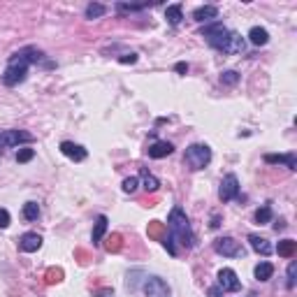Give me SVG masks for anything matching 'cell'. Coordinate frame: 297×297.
<instances>
[{
    "mask_svg": "<svg viewBox=\"0 0 297 297\" xmlns=\"http://www.w3.org/2000/svg\"><path fill=\"white\" fill-rule=\"evenodd\" d=\"M37 61H42V51H37L33 47L17 51L7 63V70L2 74V84L5 86H17V84H21L28 74V65L30 63H37Z\"/></svg>",
    "mask_w": 297,
    "mask_h": 297,
    "instance_id": "6da1fadb",
    "label": "cell"
},
{
    "mask_svg": "<svg viewBox=\"0 0 297 297\" xmlns=\"http://www.w3.org/2000/svg\"><path fill=\"white\" fill-rule=\"evenodd\" d=\"M167 235L172 237V242H179L184 248H191L195 242V235L191 230V223L186 219V214L181 207H174L170 211V219H167Z\"/></svg>",
    "mask_w": 297,
    "mask_h": 297,
    "instance_id": "7a4b0ae2",
    "label": "cell"
},
{
    "mask_svg": "<svg viewBox=\"0 0 297 297\" xmlns=\"http://www.w3.org/2000/svg\"><path fill=\"white\" fill-rule=\"evenodd\" d=\"M230 33H232V30H227L223 24H211V26H207L204 30H202V37L207 40L209 47L227 53V47H230Z\"/></svg>",
    "mask_w": 297,
    "mask_h": 297,
    "instance_id": "3957f363",
    "label": "cell"
},
{
    "mask_svg": "<svg viewBox=\"0 0 297 297\" xmlns=\"http://www.w3.org/2000/svg\"><path fill=\"white\" fill-rule=\"evenodd\" d=\"M184 160L191 170H204L211 160V148L207 144H191V147L186 148Z\"/></svg>",
    "mask_w": 297,
    "mask_h": 297,
    "instance_id": "277c9868",
    "label": "cell"
},
{
    "mask_svg": "<svg viewBox=\"0 0 297 297\" xmlns=\"http://www.w3.org/2000/svg\"><path fill=\"white\" fill-rule=\"evenodd\" d=\"M35 140L30 132L26 130H2L0 132V148H12L19 144H30Z\"/></svg>",
    "mask_w": 297,
    "mask_h": 297,
    "instance_id": "5b68a950",
    "label": "cell"
},
{
    "mask_svg": "<svg viewBox=\"0 0 297 297\" xmlns=\"http://www.w3.org/2000/svg\"><path fill=\"white\" fill-rule=\"evenodd\" d=\"M214 248H216V253L225 255V258H242L244 255V248L232 237H221V239H216L214 242Z\"/></svg>",
    "mask_w": 297,
    "mask_h": 297,
    "instance_id": "8992f818",
    "label": "cell"
},
{
    "mask_svg": "<svg viewBox=\"0 0 297 297\" xmlns=\"http://www.w3.org/2000/svg\"><path fill=\"white\" fill-rule=\"evenodd\" d=\"M144 295L147 297H170V286L160 276H148L144 281Z\"/></svg>",
    "mask_w": 297,
    "mask_h": 297,
    "instance_id": "52a82bcc",
    "label": "cell"
},
{
    "mask_svg": "<svg viewBox=\"0 0 297 297\" xmlns=\"http://www.w3.org/2000/svg\"><path fill=\"white\" fill-rule=\"evenodd\" d=\"M237 195H239V181H237V176H235V174H227L225 179L221 181V191H219L221 202L235 200Z\"/></svg>",
    "mask_w": 297,
    "mask_h": 297,
    "instance_id": "ba28073f",
    "label": "cell"
},
{
    "mask_svg": "<svg viewBox=\"0 0 297 297\" xmlns=\"http://www.w3.org/2000/svg\"><path fill=\"white\" fill-rule=\"evenodd\" d=\"M219 288L221 290H227V293H237V290L242 288V281L237 279L235 270L225 267V270L219 272Z\"/></svg>",
    "mask_w": 297,
    "mask_h": 297,
    "instance_id": "9c48e42d",
    "label": "cell"
},
{
    "mask_svg": "<svg viewBox=\"0 0 297 297\" xmlns=\"http://www.w3.org/2000/svg\"><path fill=\"white\" fill-rule=\"evenodd\" d=\"M40 246H42V237L37 235V232H26V235H21V239H19V248L24 253H35Z\"/></svg>",
    "mask_w": 297,
    "mask_h": 297,
    "instance_id": "30bf717a",
    "label": "cell"
},
{
    "mask_svg": "<svg viewBox=\"0 0 297 297\" xmlns=\"http://www.w3.org/2000/svg\"><path fill=\"white\" fill-rule=\"evenodd\" d=\"M265 163L270 165H286L288 170H297V156L295 153H267L265 156Z\"/></svg>",
    "mask_w": 297,
    "mask_h": 297,
    "instance_id": "8fae6325",
    "label": "cell"
},
{
    "mask_svg": "<svg viewBox=\"0 0 297 297\" xmlns=\"http://www.w3.org/2000/svg\"><path fill=\"white\" fill-rule=\"evenodd\" d=\"M61 151L63 156H68L70 160H77V163H81V160H86V148L79 147V144H74V142H63L61 144Z\"/></svg>",
    "mask_w": 297,
    "mask_h": 297,
    "instance_id": "7c38bea8",
    "label": "cell"
},
{
    "mask_svg": "<svg viewBox=\"0 0 297 297\" xmlns=\"http://www.w3.org/2000/svg\"><path fill=\"white\" fill-rule=\"evenodd\" d=\"M216 17H219V7H216V5H202V7H198L193 12V19L200 21V24L211 21V19H216Z\"/></svg>",
    "mask_w": 297,
    "mask_h": 297,
    "instance_id": "4fadbf2b",
    "label": "cell"
},
{
    "mask_svg": "<svg viewBox=\"0 0 297 297\" xmlns=\"http://www.w3.org/2000/svg\"><path fill=\"white\" fill-rule=\"evenodd\" d=\"M147 151H148V158H167L172 151H174V147H172L170 142H153Z\"/></svg>",
    "mask_w": 297,
    "mask_h": 297,
    "instance_id": "5bb4252c",
    "label": "cell"
},
{
    "mask_svg": "<svg viewBox=\"0 0 297 297\" xmlns=\"http://www.w3.org/2000/svg\"><path fill=\"white\" fill-rule=\"evenodd\" d=\"M248 242H251V248H253L255 253L260 255H270L272 253V244L260 235H248Z\"/></svg>",
    "mask_w": 297,
    "mask_h": 297,
    "instance_id": "9a60e30c",
    "label": "cell"
},
{
    "mask_svg": "<svg viewBox=\"0 0 297 297\" xmlns=\"http://www.w3.org/2000/svg\"><path fill=\"white\" fill-rule=\"evenodd\" d=\"M107 216H98L96 219V227H93V235H91V239H93V246H98L100 242H102V237H105L107 232Z\"/></svg>",
    "mask_w": 297,
    "mask_h": 297,
    "instance_id": "2e32d148",
    "label": "cell"
},
{
    "mask_svg": "<svg viewBox=\"0 0 297 297\" xmlns=\"http://www.w3.org/2000/svg\"><path fill=\"white\" fill-rule=\"evenodd\" d=\"M165 19L170 26H179L181 24V19H184V12H181V5H170L165 9Z\"/></svg>",
    "mask_w": 297,
    "mask_h": 297,
    "instance_id": "e0dca14e",
    "label": "cell"
},
{
    "mask_svg": "<svg viewBox=\"0 0 297 297\" xmlns=\"http://www.w3.org/2000/svg\"><path fill=\"white\" fill-rule=\"evenodd\" d=\"M248 40H251V44H255V47H262V44H267V40H270V35H267V30L260 26H255L248 30Z\"/></svg>",
    "mask_w": 297,
    "mask_h": 297,
    "instance_id": "ac0fdd59",
    "label": "cell"
},
{
    "mask_svg": "<svg viewBox=\"0 0 297 297\" xmlns=\"http://www.w3.org/2000/svg\"><path fill=\"white\" fill-rule=\"evenodd\" d=\"M297 251V242H293V239H283V242H279V246H276V253L281 255V258H293Z\"/></svg>",
    "mask_w": 297,
    "mask_h": 297,
    "instance_id": "d6986e66",
    "label": "cell"
},
{
    "mask_svg": "<svg viewBox=\"0 0 297 297\" xmlns=\"http://www.w3.org/2000/svg\"><path fill=\"white\" fill-rule=\"evenodd\" d=\"M165 235H167L165 223H160V221H151L148 223V237L151 239H165Z\"/></svg>",
    "mask_w": 297,
    "mask_h": 297,
    "instance_id": "ffe728a7",
    "label": "cell"
},
{
    "mask_svg": "<svg viewBox=\"0 0 297 297\" xmlns=\"http://www.w3.org/2000/svg\"><path fill=\"white\" fill-rule=\"evenodd\" d=\"M272 274H274V265H272V262H260V265L255 267V279L258 281H270Z\"/></svg>",
    "mask_w": 297,
    "mask_h": 297,
    "instance_id": "44dd1931",
    "label": "cell"
},
{
    "mask_svg": "<svg viewBox=\"0 0 297 297\" xmlns=\"http://www.w3.org/2000/svg\"><path fill=\"white\" fill-rule=\"evenodd\" d=\"M142 184H144V188H147L148 193H156L158 188H160V181H158L153 174H148L147 170H142Z\"/></svg>",
    "mask_w": 297,
    "mask_h": 297,
    "instance_id": "7402d4cb",
    "label": "cell"
},
{
    "mask_svg": "<svg viewBox=\"0 0 297 297\" xmlns=\"http://www.w3.org/2000/svg\"><path fill=\"white\" fill-rule=\"evenodd\" d=\"M244 51V40L239 33H230V47H227V53H242Z\"/></svg>",
    "mask_w": 297,
    "mask_h": 297,
    "instance_id": "603a6c76",
    "label": "cell"
},
{
    "mask_svg": "<svg viewBox=\"0 0 297 297\" xmlns=\"http://www.w3.org/2000/svg\"><path fill=\"white\" fill-rule=\"evenodd\" d=\"M105 12H107V7L105 5H100V2H91V5H86V19H100Z\"/></svg>",
    "mask_w": 297,
    "mask_h": 297,
    "instance_id": "cb8c5ba5",
    "label": "cell"
},
{
    "mask_svg": "<svg viewBox=\"0 0 297 297\" xmlns=\"http://www.w3.org/2000/svg\"><path fill=\"white\" fill-rule=\"evenodd\" d=\"M24 216H26V221H37V216H40L37 202H26L24 204Z\"/></svg>",
    "mask_w": 297,
    "mask_h": 297,
    "instance_id": "d4e9b609",
    "label": "cell"
},
{
    "mask_svg": "<svg viewBox=\"0 0 297 297\" xmlns=\"http://www.w3.org/2000/svg\"><path fill=\"white\" fill-rule=\"evenodd\" d=\"M272 221V207H260V209L255 211V223H260V225H265V223H270Z\"/></svg>",
    "mask_w": 297,
    "mask_h": 297,
    "instance_id": "484cf974",
    "label": "cell"
},
{
    "mask_svg": "<svg viewBox=\"0 0 297 297\" xmlns=\"http://www.w3.org/2000/svg\"><path fill=\"white\" fill-rule=\"evenodd\" d=\"M121 235H112L109 239H107V244H105V248L109 251V253H119L121 251Z\"/></svg>",
    "mask_w": 297,
    "mask_h": 297,
    "instance_id": "4316f807",
    "label": "cell"
},
{
    "mask_svg": "<svg viewBox=\"0 0 297 297\" xmlns=\"http://www.w3.org/2000/svg\"><path fill=\"white\" fill-rule=\"evenodd\" d=\"M237 81H239V74L235 70H225L221 74V84H225V86H235Z\"/></svg>",
    "mask_w": 297,
    "mask_h": 297,
    "instance_id": "83f0119b",
    "label": "cell"
},
{
    "mask_svg": "<svg viewBox=\"0 0 297 297\" xmlns=\"http://www.w3.org/2000/svg\"><path fill=\"white\" fill-rule=\"evenodd\" d=\"M61 279H63V270H58V267H51V270H47V274H44V281L47 283H58Z\"/></svg>",
    "mask_w": 297,
    "mask_h": 297,
    "instance_id": "f1b7e54d",
    "label": "cell"
},
{
    "mask_svg": "<svg viewBox=\"0 0 297 297\" xmlns=\"http://www.w3.org/2000/svg\"><path fill=\"white\" fill-rule=\"evenodd\" d=\"M137 188H140V179H137V176H128V179L123 181V191L125 193H135Z\"/></svg>",
    "mask_w": 297,
    "mask_h": 297,
    "instance_id": "f546056e",
    "label": "cell"
},
{
    "mask_svg": "<svg viewBox=\"0 0 297 297\" xmlns=\"http://www.w3.org/2000/svg\"><path fill=\"white\" fill-rule=\"evenodd\" d=\"M148 7V5H125V2H119L116 5V12H121V14H125V12H140V9Z\"/></svg>",
    "mask_w": 297,
    "mask_h": 297,
    "instance_id": "4dcf8cb0",
    "label": "cell"
},
{
    "mask_svg": "<svg viewBox=\"0 0 297 297\" xmlns=\"http://www.w3.org/2000/svg\"><path fill=\"white\" fill-rule=\"evenodd\" d=\"M33 156H35V148H21L17 153V160L19 163H28V160H33Z\"/></svg>",
    "mask_w": 297,
    "mask_h": 297,
    "instance_id": "1f68e13d",
    "label": "cell"
},
{
    "mask_svg": "<svg viewBox=\"0 0 297 297\" xmlns=\"http://www.w3.org/2000/svg\"><path fill=\"white\" fill-rule=\"evenodd\" d=\"M295 276H297V262L293 260L288 265V283H286L288 288H295Z\"/></svg>",
    "mask_w": 297,
    "mask_h": 297,
    "instance_id": "d6a6232c",
    "label": "cell"
},
{
    "mask_svg": "<svg viewBox=\"0 0 297 297\" xmlns=\"http://www.w3.org/2000/svg\"><path fill=\"white\" fill-rule=\"evenodd\" d=\"M163 244H165L167 253H170V255H176V246H174V242H172V237L165 235V239H163Z\"/></svg>",
    "mask_w": 297,
    "mask_h": 297,
    "instance_id": "836d02e7",
    "label": "cell"
},
{
    "mask_svg": "<svg viewBox=\"0 0 297 297\" xmlns=\"http://www.w3.org/2000/svg\"><path fill=\"white\" fill-rule=\"evenodd\" d=\"M119 63H123V65H128V63H137V53H123L121 58H119Z\"/></svg>",
    "mask_w": 297,
    "mask_h": 297,
    "instance_id": "e575fe53",
    "label": "cell"
},
{
    "mask_svg": "<svg viewBox=\"0 0 297 297\" xmlns=\"http://www.w3.org/2000/svg\"><path fill=\"white\" fill-rule=\"evenodd\" d=\"M7 225H9V211L0 209V227H7Z\"/></svg>",
    "mask_w": 297,
    "mask_h": 297,
    "instance_id": "d590c367",
    "label": "cell"
},
{
    "mask_svg": "<svg viewBox=\"0 0 297 297\" xmlns=\"http://www.w3.org/2000/svg\"><path fill=\"white\" fill-rule=\"evenodd\" d=\"M96 297H114V290L112 288H100V290H96Z\"/></svg>",
    "mask_w": 297,
    "mask_h": 297,
    "instance_id": "8d00e7d4",
    "label": "cell"
},
{
    "mask_svg": "<svg viewBox=\"0 0 297 297\" xmlns=\"http://www.w3.org/2000/svg\"><path fill=\"white\" fill-rule=\"evenodd\" d=\"M179 74H186L188 72V63H176V68H174Z\"/></svg>",
    "mask_w": 297,
    "mask_h": 297,
    "instance_id": "74e56055",
    "label": "cell"
},
{
    "mask_svg": "<svg viewBox=\"0 0 297 297\" xmlns=\"http://www.w3.org/2000/svg\"><path fill=\"white\" fill-rule=\"evenodd\" d=\"M207 295H209V297H221V295H223V290H221L219 286H214V288H209V293H207Z\"/></svg>",
    "mask_w": 297,
    "mask_h": 297,
    "instance_id": "f35d334b",
    "label": "cell"
}]
</instances>
